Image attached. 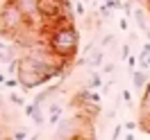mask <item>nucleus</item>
<instances>
[{"mask_svg":"<svg viewBox=\"0 0 150 140\" xmlns=\"http://www.w3.org/2000/svg\"><path fill=\"white\" fill-rule=\"evenodd\" d=\"M48 50L57 54L59 59H64L66 63L77 54V45H80V36L73 23H62L50 29V36H46Z\"/></svg>","mask_w":150,"mask_h":140,"instance_id":"1","label":"nucleus"},{"mask_svg":"<svg viewBox=\"0 0 150 140\" xmlns=\"http://www.w3.org/2000/svg\"><path fill=\"white\" fill-rule=\"evenodd\" d=\"M28 25L25 16L21 14V9L14 5V0H5L0 7V34L2 38H11L18 29H23Z\"/></svg>","mask_w":150,"mask_h":140,"instance_id":"2","label":"nucleus"},{"mask_svg":"<svg viewBox=\"0 0 150 140\" xmlns=\"http://www.w3.org/2000/svg\"><path fill=\"white\" fill-rule=\"evenodd\" d=\"M23 109H25V115L32 118V122H34L37 127H43V122H46V115H43V111H41L43 106H39L37 102H32V104H25Z\"/></svg>","mask_w":150,"mask_h":140,"instance_id":"3","label":"nucleus"},{"mask_svg":"<svg viewBox=\"0 0 150 140\" xmlns=\"http://www.w3.org/2000/svg\"><path fill=\"white\" fill-rule=\"evenodd\" d=\"M62 113H64V106L62 104H57V102H50V106H48V124L50 127H55L57 122L62 120Z\"/></svg>","mask_w":150,"mask_h":140,"instance_id":"4","label":"nucleus"},{"mask_svg":"<svg viewBox=\"0 0 150 140\" xmlns=\"http://www.w3.org/2000/svg\"><path fill=\"white\" fill-rule=\"evenodd\" d=\"M105 61V47H98V50H91V54L84 56V63L91 65V68H98V65H103Z\"/></svg>","mask_w":150,"mask_h":140,"instance_id":"5","label":"nucleus"},{"mask_svg":"<svg viewBox=\"0 0 150 140\" xmlns=\"http://www.w3.org/2000/svg\"><path fill=\"white\" fill-rule=\"evenodd\" d=\"M148 84V75H146V70H132V86H134V91H143V86Z\"/></svg>","mask_w":150,"mask_h":140,"instance_id":"6","label":"nucleus"},{"mask_svg":"<svg viewBox=\"0 0 150 140\" xmlns=\"http://www.w3.org/2000/svg\"><path fill=\"white\" fill-rule=\"evenodd\" d=\"M57 93H59V86H50V88H46L43 93H39V95H37V100H34V102H37L39 106H43V104L50 102V100H52Z\"/></svg>","mask_w":150,"mask_h":140,"instance_id":"7","label":"nucleus"},{"mask_svg":"<svg viewBox=\"0 0 150 140\" xmlns=\"http://www.w3.org/2000/svg\"><path fill=\"white\" fill-rule=\"evenodd\" d=\"M132 16H134V20H137V25H139L141 29L148 27V23H146V11H143V7H137V9H132Z\"/></svg>","mask_w":150,"mask_h":140,"instance_id":"8","label":"nucleus"},{"mask_svg":"<svg viewBox=\"0 0 150 140\" xmlns=\"http://www.w3.org/2000/svg\"><path fill=\"white\" fill-rule=\"evenodd\" d=\"M103 86V77L98 75V72H91V77H89V88H100Z\"/></svg>","mask_w":150,"mask_h":140,"instance_id":"9","label":"nucleus"},{"mask_svg":"<svg viewBox=\"0 0 150 140\" xmlns=\"http://www.w3.org/2000/svg\"><path fill=\"white\" fill-rule=\"evenodd\" d=\"M98 14H100V16H103V18L107 20L109 16H112V7H109V5H105V2H103V5L98 7Z\"/></svg>","mask_w":150,"mask_h":140,"instance_id":"10","label":"nucleus"},{"mask_svg":"<svg viewBox=\"0 0 150 140\" xmlns=\"http://www.w3.org/2000/svg\"><path fill=\"white\" fill-rule=\"evenodd\" d=\"M9 102L14 104V106H25V100H23L21 95H16V93H9Z\"/></svg>","mask_w":150,"mask_h":140,"instance_id":"11","label":"nucleus"},{"mask_svg":"<svg viewBox=\"0 0 150 140\" xmlns=\"http://www.w3.org/2000/svg\"><path fill=\"white\" fill-rule=\"evenodd\" d=\"M114 70H116V63H114V61L103 65V75H114Z\"/></svg>","mask_w":150,"mask_h":140,"instance_id":"12","label":"nucleus"},{"mask_svg":"<svg viewBox=\"0 0 150 140\" xmlns=\"http://www.w3.org/2000/svg\"><path fill=\"white\" fill-rule=\"evenodd\" d=\"M2 86H7V88H16V86H18V79H16V77H9V79H5V84Z\"/></svg>","mask_w":150,"mask_h":140,"instance_id":"13","label":"nucleus"},{"mask_svg":"<svg viewBox=\"0 0 150 140\" xmlns=\"http://www.w3.org/2000/svg\"><path fill=\"white\" fill-rule=\"evenodd\" d=\"M105 5H109L112 9H121V7H123L121 0H105Z\"/></svg>","mask_w":150,"mask_h":140,"instance_id":"14","label":"nucleus"},{"mask_svg":"<svg viewBox=\"0 0 150 140\" xmlns=\"http://www.w3.org/2000/svg\"><path fill=\"white\" fill-rule=\"evenodd\" d=\"M75 14H77V16H84V14H86L84 2H77V5H75Z\"/></svg>","mask_w":150,"mask_h":140,"instance_id":"15","label":"nucleus"},{"mask_svg":"<svg viewBox=\"0 0 150 140\" xmlns=\"http://www.w3.org/2000/svg\"><path fill=\"white\" fill-rule=\"evenodd\" d=\"M109 43H114V36H112V34H107V36L103 38V43H100V47H107Z\"/></svg>","mask_w":150,"mask_h":140,"instance_id":"16","label":"nucleus"},{"mask_svg":"<svg viewBox=\"0 0 150 140\" xmlns=\"http://www.w3.org/2000/svg\"><path fill=\"white\" fill-rule=\"evenodd\" d=\"M130 56V45H123L121 47V59H127Z\"/></svg>","mask_w":150,"mask_h":140,"instance_id":"17","label":"nucleus"},{"mask_svg":"<svg viewBox=\"0 0 150 140\" xmlns=\"http://www.w3.org/2000/svg\"><path fill=\"white\" fill-rule=\"evenodd\" d=\"M123 100H125V102H127V104H132V95H130V91H123Z\"/></svg>","mask_w":150,"mask_h":140,"instance_id":"18","label":"nucleus"},{"mask_svg":"<svg viewBox=\"0 0 150 140\" xmlns=\"http://www.w3.org/2000/svg\"><path fill=\"white\" fill-rule=\"evenodd\" d=\"M141 54H150V41H148V43H143V50H141Z\"/></svg>","mask_w":150,"mask_h":140,"instance_id":"19","label":"nucleus"},{"mask_svg":"<svg viewBox=\"0 0 150 140\" xmlns=\"http://www.w3.org/2000/svg\"><path fill=\"white\" fill-rule=\"evenodd\" d=\"M118 136H121V124H116V129H114L112 138H118Z\"/></svg>","mask_w":150,"mask_h":140,"instance_id":"20","label":"nucleus"},{"mask_svg":"<svg viewBox=\"0 0 150 140\" xmlns=\"http://www.w3.org/2000/svg\"><path fill=\"white\" fill-rule=\"evenodd\" d=\"M125 129H137V122H125Z\"/></svg>","mask_w":150,"mask_h":140,"instance_id":"21","label":"nucleus"},{"mask_svg":"<svg viewBox=\"0 0 150 140\" xmlns=\"http://www.w3.org/2000/svg\"><path fill=\"white\" fill-rule=\"evenodd\" d=\"M25 136H28V133H25V131H16V133H14V138H25Z\"/></svg>","mask_w":150,"mask_h":140,"instance_id":"22","label":"nucleus"},{"mask_svg":"<svg viewBox=\"0 0 150 140\" xmlns=\"http://www.w3.org/2000/svg\"><path fill=\"white\" fill-rule=\"evenodd\" d=\"M118 25H121V29L125 32V29H127V20H125V18H121V23H118Z\"/></svg>","mask_w":150,"mask_h":140,"instance_id":"23","label":"nucleus"},{"mask_svg":"<svg viewBox=\"0 0 150 140\" xmlns=\"http://www.w3.org/2000/svg\"><path fill=\"white\" fill-rule=\"evenodd\" d=\"M132 2H139V7H146V5H148V0H132Z\"/></svg>","mask_w":150,"mask_h":140,"instance_id":"24","label":"nucleus"},{"mask_svg":"<svg viewBox=\"0 0 150 140\" xmlns=\"http://www.w3.org/2000/svg\"><path fill=\"white\" fill-rule=\"evenodd\" d=\"M143 32H146V36H148V41H150V27H146Z\"/></svg>","mask_w":150,"mask_h":140,"instance_id":"25","label":"nucleus"},{"mask_svg":"<svg viewBox=\"0 0 150 140\" xmlns=\"http://www.w3.org/2000/svg\"><path fill=\"white\" fill-rule=\"evenodd\" d=\"M5 79H7V77H5L2 72H0V84H5Z\"/></svg>","mask_w":150,"mask_h":140,"instance_id":"26","label":"nucleus"},{"mask_svg":"<svg viewBox=\"0 0 150 140\" xmlns=\"http://www.w3.org/2000/svg\"><path fill=\"white\" fill-rule=\"evenodd\" d=\"M146 9H148V11H150V0H148V5H146Z\"/></svg>","mask_w":150,"mask_h":140,"instance_id":"27","label":"nucleus"}]
</instances>
